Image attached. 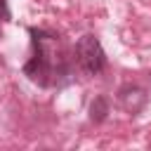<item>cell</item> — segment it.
I'll list each match as a JSON object with an SVG mask.
<instances>
[{"label": "cell", "mask_w": 151, "mask_h": 151, "mask_svg": "<svg viewBox=\"0 0 151 151\" xmlns=\"http://www.w3.org/2000/svg\"><path fill=\"white\" fill-rule=\"evenodd\" d=\"M12 17V12H9V5H7V0H0V19H9Z\"/></svg>", "instance_id": "cell-5"}, {"label": "cell", "mask_w": 151, "mask_h": 151, "mask_svg": "<svg viewBox=\"0 0 151 151\" xmlns=\"http://www.w3.org/2000/svg\"><path fill=\"white\" fill-rule=\"evenodd\" d=\"M118 99H120V104H123V109H125V111L137 113V111L144 106L146 94H144V90H139V87H130V85H127V87H123V90H120Z\"/></svg>", "instance_id": "cell-3"}, {"label": "cell", "mask_w": 151, "mask_h": 151, "mask_svg": "<svg viewBox=\"0 0 151 151\" xmlns=\"http://www.w3.org/2000/svg\"><path fill=\"white\" fill-rule=\"evenodd\" d=\"M0 38H2V33H0Z\"/></svg>", "instance_id": "cell-6"}, {"label": "cell", "mask_w": 151, "mask_h": 151, "mask_svg": "<svg viewBox=\"0 0 151 151\" xmlns=\"http://www.w3.org/2000/svg\"><path fill=\"white\" fill-rule=\"evenodd\" d=\"M106 113H109V104H106V99H104V97H97V99L92 101V106H90V116H92V120L99 123V120L106 118Z\"/></svg>", "instance_id": "cell-4"}, {"label": "cell", "mask_w": 151, "mask_h": 151, "mask_svg": "<svg viewBox=\"0 0 151 151\" xmlns=\"http://www.w3.org/2000/svg\"><path fill=\"white\" fill-rule=\"evenodd\" d=\"M31 35H33V57L24 64V73L38 85H50L52 78L66 73V61L61 57L59 42L54 35L45 31L31 28Z\"/></svg>", "instance_id": "cell-1"}, {"label": "cell", "mask_w": 151, "mask_h": 151, "mask_svg": "<svg viewBox=\"0 0 151 151\" xmlns=\"http://www.w3.org/2000/svg\"><path fill=\"white\" fill-rule=\"evenodd\" d=\"M76 59H78L80 68H83L87 76H97V73H101L104 66H106L104 47H101V42H99L94 35H83V38L76 42Z\"/></svg>", "instance_id": "cell-2"}]
</instances>
